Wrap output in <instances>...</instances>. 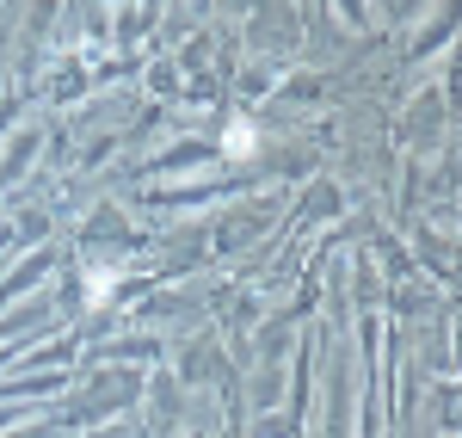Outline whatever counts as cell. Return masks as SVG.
<instances>
[{
    "mask_svg": "<svg viewBox=\"0 0 462 438\" xmlns=\"http://www.w3.org/2000/svg\"><path fill=\"white\" fill-rule=\"evenodd\" d=\"M222 154H228V161H253V154H259V130H253L247 117H235V124H228V136H222Z\"/></svg>",
    "mask_w": 462,
    "mask_h": 438,
    "instance_id": "6da1fadb",
    "label": "cell"
}]
</instances>
